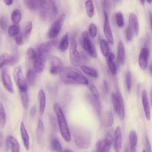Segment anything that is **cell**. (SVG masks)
<instances>
[{"label": "cell", "mask_w": 152, "mask_h": 152, "mask_svg": "<svg viewBox=\"0 0 152 152\" xmlns=\"http://www.w3.org/2000/svg\"><path fill=\"white\" fill-rule=\"evenodd\" d=\"M145 144L146 152H152L150 143L147 135L145 137Z\"/></svg>", "instance_id": "cell-52"}, {"label": "cell", "mask_w": 152, "mask_h": 152, "mask_svg": "<svg viewBox=\"0 0 152 152\" xmlns=\"http://www.w3.org/2000/svg\"><path fill=\"white\" fill-rule=\"evenodd\" d=\"M103 85L105 92L107 93H108L109 92V86L108 83L106 80H104Z\"/></svg>", "instance_id": "cell-54"}, {"label": "cell", "mask_w": 152, "mask_h": 152, "mask_svg": "<svg viewBox=\"0 0 152 152\" xmlns=\"http://www.w3.org/2000/svg\"><path fill=\"white\" fill-rule=\"evenodd\" d=\"M3 144V139L2 135L0 133V148H1Z\"/></svg>", "instance_id": "cell-57"}, {"label": "cell", "mask_w": 152, "mask_h": 152, "mask_svg": "<svg viewBox=\"0 0 152 152\" xmlns=\"http://www.w3.org/2000/svg\"><path fill=\"white\" fill-rule=\"evenodd\" d=\"M63 152H73L69 149H65L64 151H63Z\"/></svg>", "instance_id": "cell-58"}, {"label": "cell", "mask_w": 152, "mask_h": 152, "mask_svg": "<svg viewBox=\"0 0 152 152\" xmlns=\"http://www.w3.org/2000/svg\"><path fill=\"white\" fill-rule=\"evenodd\" d=\"M85 7L88 16L90 18H92L94 14V7L92 1H86L85 2Z\"/></svg>", "instance_id": "cell-35"}, {"label": "cell", "mask_w": 152, "mask_h": 152, "mask_svg": "<svg viewBox=\"0 0 152 152\" xmlns=\"http://www.w3.org/2000/svg\"><path fill=\"white\" fill-rule=\"evenodd\" d=\"M133 33L129 26L127 28L126 33V38L128 42L131 41L132 39Z\"/></svg>", "instance_id": "cell-47"}, {"label": "cell", "mask_w": 152, "mask_h": 152, "mask_svg": "<svg viewBox=\"0 0 152 152\" xmlns=\"http://www.w3.org/2000/svg\"><path fill=\"white\" fill-rule=\"evenodd\" d=\"M50 62L51 73L55 75L59 74L64 68L63 63L61 59L56 56H52L50 58Z\"/></svg>", "instance_id": "cell-11"}, {"label": "cell", "mask_w": 152, "mask_h": 152, "mask_svg": "<svg viewBox=\"0 0 152 152\" xmlns=\"http://www.w3.org/2000/svg\"><path fill=\"white\" fill-rule=\"evenodd\" d=\"M4 2L5 4L7 5H10L12 4L13 1L12 0H4Z\"/></svg>", "instance_id": "cell-55"}, {"label": "cell", "mask_w": 152, "mask_h": 152, "mask_svg": "<svg viewBox=\"0 0 152 152\" xmlns=\"http://www.w3.org/2000/svg\"><path fill=\"white\" fill-rule=\"evenodd\" d=\"M129 23V26L132 30L133 34L137 36L139 31V25L137 17L134 13L132 12L130 14Z\"/></svg>", "instance_id": "cell-16"}, {"label": "cell", "mask_w": 152, "mask_h": 152, "mask_svg": "<svg viewBox=\"0 0 152 152\" xmlns=\"http://www.w3.org/2000/svg\"><path fill=\"white\" fill-rule=\"evenodd\" d=\"M11 19L15 24H18L21 20V14L20 11L18 9H15L12 12L11 16Z\"/></svg>", "instance_id": "cell-36"}, {"label": "cell", "mask_w": 152, "mask_h": 152, "mask_svg": "<svg viewBox=\"0 0 152 152\" xmlns=\"http://www.w3.org/2000/svg\"><path fill=\"white\" fill-rule=\"evenodd\" d=\"M112 101L113 104L115 111L117 112L118 106V100L116 94L113 93L112 96Z\"/></svg>", "instance_id": "cell-50"}, {"label": "cell", "mask_w": 152, "mask_h": 152, "mask_svg": "<svg viewBox=\"0 0 152 152\" xmlns=\"http://www.w3.org/2000/svg\"><path fill=\"white\" fill-rule=\"evenodd\" d=\"M147 1L148 2V3L149 4H150L151 3L152 1L151 0H147Z\"/></svg>", "instance_id": "cell-61"}, {"label": "cell", "mask_w": 152, "mask_h": 152, "mask_svg": "<svg viewBox=\"0 0 152 152\" xmlns=\"http://www.w3.org/2000/svg\"><path fill=\"white\" fill-rule=\"evenodd\" d=\"M53 108L57 116L59 129L61 136L65 141L69 142L71 139V134L62 109L57 102L54 103Z\"/></svg>", "instance_id": "cell-2"}, {"label": "cell", "mask_w": 152, "mask_h": 152, "mask_svg": "<svg viewBox=\"0 0 152 152\" xmlns=\"http://www.w3.org/2000/svg\"><path fill=\"white\" fill-rule=\"evenodd\" d=\"M129 140L131 152H136L137 138V133L135 130H132L130 132L129 134Z\"/></svg>", "instance_id": "cell-26"}, {"label": "cell", "mask_w": 152, "mask_h": 152, "mask_svg": "<svg viewBox=\"0 0 152 152\" xmlns=\"http://www.w3.org/2000/svg\"><path fill=\"white\" fill-rule=\"evenodd\" d=\"M87 85L93 94V96L96 98H99V94L94 85L92 84L89 83Z\"/></svg>", "instance_id": "cell-46"}, {"label": "cell", "mask_w": 152, "mask_h": 152, "mask_svg": "<svg viewBox=\"0 0 152 152\" xmlns=\"http://www.w3.org/2000/svg\"><path fill=\"white\" fill-rule=\"evenodd\" d=\"M80 68L82 71L88 75L94 78L98 77V73L94 69L86 65H81Z\"/></svg>", "instance_id": "cell-29"}, {"label": "cell", "mask_w": 152, "mask_h": 152, "mask_svg": "<svg viewBox=\"0 0 152 152\" xmlns=\"http://www.w3.org/2000/svg\"><path fill=\"white\" fill-rule=\"evenodd\" d=\"M69 56L71 64L78 66L80 63V58L77 51V45L76 39L73 37L71 40L69 48Z\"/></svg>", "instance_id": "cell-8"}, {"label": "cell", "mask_w": 152, "mask_h": 152, "mask_svg": "<svg viewBox=\"0 0 152 152\" xmlns=\"http://www.w3.org/2000/svg\"><path fill=\"white\" fill-rule=\"evenodd\" d=\"M10 144L11 145L12 152H19L20 146L17 140L13 137L9 136L8 137Z\"/></svg>", "instance_id": "cell-30"}, {"label": "cell", "mask_w": 152, "mask_h": 152, "mask_svg": "<svg viewBox=\"0 0 152 152\" xmlns=\"http://www.w3.org/2000/svg\"><path fill=\"white\" fill-rule=\"evenodd\" d=\"M142 101L144 112L147 119L149 120L151 118L150 110L146 90H144L141 94Z\"/></svg>", "instance_id": "cell-18"}, {"label": "cell", "mask_w": 152, "mask_h": 152, "mask_svg": "<svg viewBox=\"0 0 152 152\" xmlns=\"http://www.w3.org/2000/svg\"><path fill=\"white\" fill-rule=\"evenodd\" d=\"M40 15L44 20L50 19L58 13L56 6L53 0H43Z\"/></svg>", "instance_id": "cell-4"}, {"label": "cell", "mask_w": 152, "mask_h": 152, "mask_svg": "<svg viewBox=\"0 0 152 152\" xmlns=\"http://www.w3.org/2000/svg\"><path fill=\"white\" fill-rule=\"evenodd\" d=\"M115 17L118 26L120 28H123L124 26V21L122 14L120 12H118L115 15Z\"/></svg>", "instance_id": "cell-40"}, {"label": "cell", "mask_w": 152, "mask_h": 152, "mask_svg": "<svg viewBox=\"0 0 152 152\" xmlns=\"http://www.w3.org/2000/svg\"><path fill=\"white\" fill-rule=\"evenodd\" d=\"M75 143L79 148L86 149L91 145V136L88 130L82 128H76L72 132Z\"/></svg>", "instance_id": "cell-3"}, {"label": "cell", "mask_w": 152, "mask_h": 152, "mask_svg": "<svg viewBox=\"0 0 152 152\" xmlns=\"http://www.w3.org/2000/svg\"><path fill=\"white\" fill-rule=\"evenodd\" d=\"M118 100V106L117 112L120 119L123 120L124 118L125 110L124 101L121 93L118 91L116 94Z\"/></svg>", "instance_id": "cell-17"}, {"label": "cell", "mask_w": 152, "mask_h": 152, "mask_svg": "<svg viewBox=\"0 0 152 152\" xmlns=\"http://www.w3.org/2000/svg\"><path fill=\"white\" fill-rule=\"evenodd\" d=\"M57 43L56 40H53L42 44L39 47L37 55L47 60L50 52Z\"/></svg>", "instance_id": "cell-9"}, {"label": "cell", "mask_w": 152, "mask_h": 152, "mask_svg": "<svg viewBox=\"0 0 152 152\" xmlns=\"http://www.w3.org/2000/svg\"><path fill=\"white\" fill-rule=\"evenodd\" d=\"M100 47L102 54L105 57L110 52V49L107 41L104 39H101L100 41Z\"/></svg>", "instance_id": "cell-32"}, {"label": "cell", "mask_w": 152, "mask_h": 152, "mask_svg": "<svg viewBox=\"0 0 152 152\" xmlns=\"http://www.w3.org/2000/svg\"><path fill=\"white\" fill-rule=\"evenodd\" d=\"M142 152H146V151L145 150L143 151Z\"/></svg>", "instance_id": "cell-62"}, {"label": "cell", "mask_w": 152, "mask_h": 152, "mask_svg": "<svg viewBox=\"0 0 152 152\" xmlns=\"http://www.w3.org/2000/svg\"><path fill=\"white\" fill-rule=\"evenodd\" d=\"M88 30L90 35L93 38L95 37L97 33V28L96 25L91 23L88 27Z\"/></svg>", "instance_id": "cell-43"}, {"label": "cell", "mask_w": 152, "mask_h": 152, "mask_svg": "<svg viewBox=\"0 0 152 152\" xmlns=\"http://www.w3.org/2000/svg\"><path fill=\"white\" fill-rule=\"evenodd\" d=\"M105 57L108 67L111 72L113 75H115L116 73V68L113 61L115 58L114 54L112 52H110Z\"/></svg>", "instance_id": "cell-21"}, {"label": "cell", "mask_w": 152, "mask_h": 152, "mask_svg": "<svg viewBox=\"0 0 152 152\" xmlns=\"http://www.w3.org/2000/svg\"><path fill=\"white\" fill-rule=\"evenodd\" d=\"M26 56L28 60L34 61L37 56V54L34 49L30 48L27 50Z\"/></svg>", "instance_id": "cell-39"}, {"label": "cell", "mask_w": 152, "mask_h": 152, "mask_svg": "<svg viewBox=\"0 0 152 152\" xmlns=\"http://www.w3.org/2000/svg\"><path fill=\"white\" fill-rule=\"evenodd\" d=\"M131 76L129 72H128L126 74V82L127 89L128 92L130 90L131 86Z\"/></svg>", "instance_id": "cell-48"}, {"label": "cell", "mask_w": 152, "mask_h": 152, "mask_svg": "<svg viewBox=\"0 0 152 152\" xmlns=\"http://www.w3.org/2000/svg\"><path fill=\"white\" fill-rule=\"evenodd\" d=\"M20 129L24 145L26 149L28 150L29 148V137L27 130L23 122L21 123Z\"/></svg>", "instance_id": "cell-19"}, {"label": "cell", "mask_w": 152, "mask_h": 152, "mask_svg": "<svg viewBox=\"0 0 152 152\" xmlns=\"http://www.w3.org/2000/svg\"><path fill=\"white\" fill-rule=\"evenodd\" d=\"M60 80L68 84L88 85V79L78 70L73 67L64 68L59 74Z\"/></svg>", "instance_id": "cell-1"}, {"label": "cell", "mask_w": 152, "mask_h": 152, "mask_svg": "<svg viewBox=\"0 0 152 152\" xmlns=\"http://www.w3.org/2000/svg\"><path fill=\"white\" fill-rule=\"evenodd\" d=\"M7 119L6 115L4 106L0 102V128L4 127L5 124Z\"/></svg>", "instance_id": "cell-34"}, {"label": "cell", "mask_w": 152, "mask_h": 152, "mask_svg": "<svg viewBox=\"0 0 152 152\" xmlns=\"http://www.w3.org/2000/svg\"><path fill=\"white\" fill-rule=\"evenodd\" d=\"M69 34L66 33L63 36L59 44V48L62 52H64L68 48L69 45Z\"/></svg>", "instance_id": "cell-28"}, {"label": "cell", "mask_w": 152, "mask_h": 152, "mask_svg": "<svg viewBox=\"0 0 152 152\" xmlns=\"http://www.w3.org/2000/svg\"><path fill=\"white\" fill-rule=\"evenodd\" d=\"M65 18V14L62 13L51 24L48 33V36L50 39L55 38L59 34Z\"/></svg>", "instance_id": "cell-7"}, {"label": "cell", "mask_w": 152, "mask_h": 152, "mask_svg": "<svg viewBox=\"0 0 152 152\" xmlns=\"http://www.w3.org/2000/svg\"><path fill=\"white\" fill-rule=\"evenodd\" d=\"M34 71L32 69H28L26 73V78L28 84L32 86L35 82L36 74Z\"/></svg>", "instance_id": "cell-33"}, {"label": "cell", "mask_w": 152, "mask_h": 152, "mask_svg": "<svg viewBox=\"0 0 152 152\" xmlns=\"http://www.w3.org/2000/svg\"><path fill=\"white\" fill-rule=\"evenodd\" d=\"M87 97L91 104L93 106L95 111L99 115H100L101 106L99 98L95 97L93 95H88Z\"/></svg>", "instance_id": "cell-25"}, {"label": "cell", "mask_w": 152, "mask_h": 152, "mask_svg": "<svg viewBox=\"0 0 152 152\" xmlns=\"http://www.w3.org/2000/svg\"><path fill=\"white\" fill-rule=\"evenodd\" d=\"M10 56L7 54H4L0 55V69L4 65H7Z\"/></svg>", "instance_id": "cell-44"}, {"label": "cell", "mask_w": 152, "mask_h": 152, "mask_svg": "<svg viewBox=\"0 0 152 152\" xmlns=\"http://www.w3.org/2000/svg\"><path fill=\"white\" fill-rule=\"evenodd\" d=\"M50 119L51 125L53 130L56 131H58L59 126L55 118L51 115L50 117Z\"/></svg>", "instance_id": "cell-49"}, {"label": "cell", "mask_w": 152, "mask_h": 152, "mask_svg": "<svg viewBox=\"0 0 152 152\" xmlns=\"http://www.w3.org/2000/svg\"><path fill=\"white\" fill-rule=\"evenodd\" d=\"M149 55V51L147 48L144 47L142 48L139 57L138 62L140 67L143 69H145L147 66Z\"/></svg>", "instance_id": "cell-14"}, {"label": "cell", "mask_w": 152, "mask_h": 152, "mask_svg": "<svg viewBox=\"0 0 152 152\" xmlns=\"http://www.w3.org/2000/svg\"><path fill=\"white\" fill-rule=\"evenodd\" d=\"M122 138L121 128L118 126L114 133L113 142L114 148L115 152H120L122 147Z\"/></svg>", "instance_id": "cell-15"}, {"label": "cell", "mask_w": 152, "mask_h": 152, "mask_svg": "<svg viewBox=\"0 0 152 152\" xmlns=\"http://www.w3.org/2000/svg\"><path fill=\"white\" fill-rule=\"evenodd\" d=\"M8 26V21L6 17L2 16L0 18V27L3 30L5 31Z\"/></svg>", "instance_id": "cell-45"}, {"label": "cell", "mask_w": 152, "mask_h": 152, "mask_svg": "<svg viewBox=\"0 0 152 152\" xmlns=\"http://www.w3.org/2000/svg\"><path fill=\"white\" fill-rule=\"evenodd\" d=\"M13 75L15 82L19 89L20 91L27 92V82L24 77L20 66H16L14 69Z\"/></svg>", "instance_id": "cell-6"}, {"label": "cell", "mask_w": 152, "mask_h": 152, "mask_svg": "<svg viewBox=\"0 0 152 152\" xmlns=\"http://www.w3.org/2000/svg\"><path fill=\"white\" fill-rule=\"evenodd\" d=\"M38 100L39 103V112L40 115L44 113L46 104V98L44 92L42 89L40 90L38 94Z\"/></svg>", "instance_id": "cell-24"}, {"label": "cell", "mask_w": 152, "mask_h": 152, "mask_svg": "<svg viewBox=\"0 0 152 152\" xmlns=\"http://www.w3.org/2000/svg\"><path fill=\"white\" fill-rule=\"evenodd\" d=\"M50 147L53 151L63 152L61 145L59 140L56 138L52 139L50 142Z\"/></svg>", "instance_id": "cell-31"}, {"label": "cell", "mask_w": 152, "mask_h": 152, "mask_svg": "<svg viewBox=\"0 0 152 152\" xmlns=\"http://www.w3.org/2000/svg\"><path fill=\"white\" fill-rule=\"evenodd\" d=\"M20 31V26L18 24H14L11 26L8 29V33L11 37L17 35Z\"/></svg>", "instance_id": "cell-38"}, {"label": "cell", "mask_w": 152, "mask_h": 152, "mask_svg": "<svg viewBox=\"0 0 152 152\" xmlns=\"http://www.w3.org/2000/svg\"><path fill=\"white\" fill-rule=\"evenodd\" d=\"M15 40L16 44L18 45H20L23 42V38L22 34L19 32L15 36Z\"/></svg>", "instance_id": "cell-51"}, {"label": "cell", "mask_w": 152, "mask_h": 152, "mask_svg": "<svg viewBox=\"0 0 152 152\" xmlns=\"http://www.w3.org/2000/svg\"><path fill=\"white\" fill-rule=\"evenodd\" d=\"M104 22L103 30L104 34L108 42L111 44L113 43V36L109 22L108 16L105 11L104 12Z\"/></svg>", "instance_id": "cell-13"}, {"label": "cell", "mask_w": 152, "mask_h": 152, "mask_svg": "<svg viewBox=\"0 0 152 152\" xmlns=\"http://www.w3.org/2000/svg\"><path fill=\"white\" fill-rule=\"evenodd\" d=\"M95 152H99V151H95Z\"/></svg>", "instance_id": "cell-63"}, {"label": "cell", "mask_w": 152, "mask_h": 152, "mask_svg": "<svg viewBox=\"0 0 152 152\" xmlns=\"http://www.w3.org/2000/svg\"><path fill=\"white\" fill-rule=\"evenodd\" d=\"M149 69L151 73L152 72V66L151 65L149 67Z\"/></svg>", "instance_id": "cell-60"}, {"label": "cell", "mask_w": 152, "mask_h": 152, "mask_svg": "<svg viewBox=\"0 0 152 152\" xmlns=\"http://www.w3.org/2000/svg\"><path fill=\"white\" fill-rule=\"evenodd\" d=\"M37 110L35 106H33L30 109L29 112V116L31 119H34L36 114Z\"/></svg>", "instance_id": "cell-53"}, {"label": "cell", "mask_w": 152, "mask_h": 152, "mask_svg": "<svg viewBox=\"0 0 152 152\" xmlns=\"http://www.w3.org/2000/svg\"><path fill=\"white\" fill-rule=\"evenodd\" d=\"M112 142L111 134L108 133L103 139L98 140L96 145V151L100 152H109Z\"/></svg>", "instance_id": "cell-10"}, {"label": "cell", "mask_w": 152, "mask_h": 152, "mask_svg": "<svg viewBox=\"0 0 152 152\" xmlns=\"http://www.w3.org/2000/svg\"><path fill=\"white\" fill-rule=\"evenodd\" d=\"M140 2L141 4L142 5H143L145 3V0H140Z\"/></svg>", "instance_id": "cell-59"}, {"label": "cell", "mask_w": 152, "mask_h": 152, "mask_svg": "<svg viewBox=\"0 0 152 152\" xmlns=\"http://www.w3.org/2000/svg\"><path fill=\"white\" fill-rule=\"evenodd\" d=\"M1 75L2 83L5 88L9 92L13 93L14 91L11 80L6 69H3Z\"/></svg>", "instance_id": "cell-12"}, {"label": "cell", "mask_w": 152, "mask_h": 152, "mask_svg": "<svg viewBox=\"0 0 152 152\" xmlns=\"http://www.w3.org/2000/svg\"><path fill=\"white\" fill-rule=\"evenodd\" d=\"M44 130L43 123L40 118H39L37 130V136L38 141H40L42 138Z\"/></svg>", "instance_id": "cell-37"}, {"label": "cell", "mask_w": 152, "mask_h": 152, "mask_svg": "<svg viewBox=\"0 0 152 152\" xmlns=\"http://www.w3.org/2000/svg\"><path fill=\"white\" fill-rule=\"evenodd\" d=\"M22 102L23 106L25 108H27L28 106V99L27 92L20 91Z\"/></svg>", "instance_id": "cell-41"}, {"label": "cell", "mask_w": 152, "mask_h": 152, "mask_svg": "<svg viewBox=\"0 0 152 152\" xmlns=\"http://www.w3.org/2000/svg\"><path fill=\"white\" fill-rule=\"evenodd\" d=\"M46 61L37 56L33 61L34 70L36 73H39L42 72L44 68Z\"/></svg>", "instance_id": "cell-20"}, {"label": "cell", "mask_w": 152, "mask_h": 152, "mask_svg": "<svg viewBox=\"0 0 152 152\" xmlns=\"http://www.w3.org/2000/svg\"><path fill=\"white\" fill-rule=\"evenodd\" d=\"M80 40L83 50L92 57L96 58L97 55L96 50L87 31H85L82 33Z\"/></svg>", "instance_id": "cell-5"}, {"label": "cell", "mask_w": 152, "mask_h": 152, "mask_svg": "<svg viewBox=\"0 0 152 152\" xmlns=\"http://www.w3.org/2000/svg\"><path fill=\"white\" fill-rule=\"evenodd\" d=\"M24 2L26 6L29 9L35 10L41 8L43 0H25Z\"/></svg>", "instance_id": "cell-22"}, {"label": "cell", "mask_w": 152, "mask_h": 152, "mask_svg": "<svg viewBox=\"0 0 152 152\" xmlns=\"http://www.w3.org/2000/svg\"><path fill=\"white\" fill-rule=\"evenodd\" d=\"M117 52L118 60L121 64H123L125 61V53L124 46L121 41L118 43Z\"/></svg>", "instance_id": "cell-27"}, {"label": "cell", "mask_w": 152, "mask_h": 152, "mask_svg": "<svg viewBox=\"0 0 152 152\" xmlns=\"http://www.w3.org/2000/svg\"><path fill=\"white\" fill-rule=\"evenodd\" d=\"M114 122L113 115L110 111H107L105 113L101 120L102 125L104 127L110 126Z\"/></svg>", "instance_id": "cell-23"}, {"label": "cell", "mask_w": 152, "mask_h": 152, "mask_svg": "<svg viewBox=\"0 0 152 152\" xmlns=\"http://www.w3.org/2000/svg\"><path fill=\"white\" fill-rule=\"evenodd\" d=\"M32 28V23L31 21L27 22L24 28V36L25 38H28L31 33Z\"/></svg>", "instance_id": "cell-42"}, {"label": "cell", "mask_w": 152, "mask_h": 152, "mask_svg": "<svg viewBox=\"0 0 152 152\" xmlns=\"http://www.w3.org/2000/svg\"><path fill=\"white\" fill-rule=\"evenodd\" d=\"M6 148L7 150H8L9 148L10 143L9 141L8 137H7L6 140Z\"/></svg>", "instance_id": "cell-56"}]
</instances>
